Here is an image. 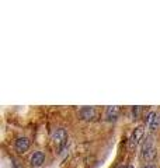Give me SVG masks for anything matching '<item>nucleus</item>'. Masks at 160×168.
<instances>
[{"instance_id":"9b49d317","label":"nucleus","mask_w":160,"mask_h":168,"mask_svg":"<svg viewBox=\"0 0 160 168\" xmlns=\"http://www.w3.org/2000/svg\"><path fill=\"white\" fill-rule=\"evenodd\" d=\"M118 168H128V167H124V165H121V167H118Z\"/></svg>"},{"instance_id":"39448f33","label":"nucleus","mask_w":160,"mask_h":168,"mask_svg":"<svg viewBox=\"0 0 160 168\" xmlns=\"http://www.w3.org/2000/svg\"><path fill=\"white\" fill-rule=\"evenodd\" d=\"M28 147H30V140H28L27 137H20V139H17V142H16V150H17L18 153H25V151L28 150Z\"/></svg>"},{"instance_id":"f257e3e1","label":"nucleus","mask_w":160,"mask_h":168,"mask_svg":"<svg viewBox=\"0 0 160 168\" xmlns=\"http://www.w3.org/2000/svg\"><path fill=\"white\" fill-rule=\"evenodd\" d=\"M155 154H156L155 140H153V137L152 136H149L146 140H145V143H143V147H142V156H143V158H146V160H152V158L155 157Z\"/></svg>"},{"instance_id":"423d86ee","label":"nucleus","mask_w":160,"mask_h":168,"mask_svg":"<svg viewBox=\"0 0 160 168\" xmlns=\"http://www.w3.org/2000/svg\"><path fill=\"white\" fill-rule=\"evenodd\" d=\"M80 115H82L83 119L90 121V119L97 118V112H96V109H94V108H91V106H86V108H83V109L80 111Z\"/></svg>"},{"instance_id":"20e7f679","label":"nucleus","mask_w":160,"mask_h":168,"mask_svg":"<svg viewBox=\"0 0 160 168\" xmlns=\"http://www.w3.org/2000/svg\"><path fill=\"white\" fill-rule=\"evenodd\" d=\"M45 161V156H44L42 151H35L30 158V163H31L32 167H41Z\"/></svg>"},{"instance_id":"6e6552de","label":"nucleus","mask_w":160,"mask_h":168,"mask_svg":"<svg viewBox=\"0 0 160 168\" xmlns=\"http://www.w3.org/2000/svg\"><path fill=\"white\" fill-rule=\"evenodd\" d=\"M156 112H149V115H148V118H146V125L150 127V125L153 123V121H155V118H156Z\"/></svg>"},{"instance_id":"f03ea898","label":"nucleus","mask_w":160,"mask_h":168,"mask_svg":"<svg viewBox=\"0 0 160 168\" xmlns=\"http://www.w3.org/2000/svg\"><path fill=\"white\" fill-rule=\"evenodd\" d=\"M143 130H145L143 126H138V127L132 132L131 139H129V148H131V150H133V148L139 144L140 139H142V136H143Z\"/></svg>"},{"instance_id":"1a4fd4ad","label":"nucleus","mask_w":160,"mask_h":168,"mask_svg":"<svg viewBox=\"0 0 160 168\" xmlns=\"http://www.w3.org/2000/svg\"><path fill=\"white\" fill-rule=\"evenodd\" d=\"M159 126H160V116H159V115H156L155 121H153V123L150 125V129H152V130H156V129H157Z\"/></svg>"},{"instance_id":"0eeeda50","label":"nucleus","mask_w":160,"mask_h":168,"mask_svg":"<svg viewBox=\"0 0 160 168\" xmlns=\"http://www.w3.org/2000/svg\"><path fill=\"white\" fill-rule=\"evenodd\" d=\"M119 114V106H108L107 108V116L108 118H117Z\"/></svg>"},{"instance_id":"7ed1b4c3","label":"nucleus","mask_w":160,"mask_h":168,"mask_svg":"<svg viewBox=\"0 0 160 168\" xmlns=\"http://www.w3.org/2000/svg\"><path fill=\"white\" fill-rule=\"evenodd\" d=\"M66 139H67V133H66V130H65V129H56V130L53 132L52 140H53V143H55V144L62 146L65 142H66Z\"/></svg>"},{"instance_id":"f8f14e48","label":"nucleus","mask_w":160,"mask_h":168,"mask_svg":"<svg viewBox=\"0 0 160 168\" xmlns=\"http://www.w3.org/2000/svg\"><path fill=\"white\" fill-rule=\"evenodd\" d=\"M128 168H135V167H133V165H129V167Z\"/></svg>"},{"instance_id":"9d476101","label":"nucleus","mask_w":160,"mask_h":168,"mask_svg":"<svg viewBox=\"0 0 160 168\" xmlns=\"http://www.w3.org/2000/svg\"><path fill=\"white\" fill-rule=\"evenodd\" d=\"M145 168H155V167H153V165H146Z\"/></svg>"}]
</instances>
